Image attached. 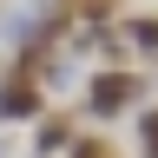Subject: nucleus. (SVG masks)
<instances>
[{
	"mask_svg": "<svg viewBox=\"0 0 158 158\" xmlns=\"http://www.w3.org/2000/svg\"><path fill=\"white\" fill-rule=\"evenodd\" d=\"M138 158H158V145H145V152H138Z\"/></svg>",
	"mask_w": 158,
	"mask_h": 158,
	"instance_id": "423d86ee",
	"label": "nucleus"
},
{
	"mask_svg": "<svg viewBox=\"0 0 158 158\" xmlns=\"http://www.w3.org/2000/svg\"><path fill=\"white\" fill-rule=\"evenodd\" d=\"M152 79L138 66H99L86 79V118H99V125H118V118H132L138 106H145Z\"/></svg>",
	"mask_w": 158,
	"mask_h": 158,
	"instance_id": "f257e3e1",
	"label": "nucleus"
},
{
	"mask_svg": "<svg viewBox=\"0 0 158 158\" xmlns=\"http://www.w3.org/2000/svg\"><path fill=\"white\" fill-rule=\"evenodd\" d=\"M66 158H125V152H118V145H112L106 132H79V145H73Z\"/></svg>",
	"mask_w": 158,
	"mask_h": 158,
	"instance_id": "39448f33",
	"label": "nucleus"
},
{
	"mask_svg": "<svg viewBox=\"0 0 158 158\" xmlns=\"http://www.w3.org/2000/svg\"><path fill=\"white\" fill-rule=\"evenodd\" d=\"M73 145H79V118L73 112H46V118H40V132H33V152L40 158H59Z\"/></svg>",
	"mask_w": 158,
	"mask_h": 158,
	"instance_id": "20e7f679",
	"label": "nucleus"
},
{
	"mask_svg": "<svg viewBox=\"0 0 158 158\" xmlns=\"http://www.w3.org/2000/svg\"><path fill=\"white\" fill-rule=\"evenodd\" d=\"M118 40H125V53L138 59V66H158V13L152 7H132L125 20H118Z\"/></svg>",
	"mask_w": 158,
	"mask_h": 158,
	"instance_id": "7ed1b4c3",
	"label": "nucleus"
},
{
	"mask_svg": "<svg viewBox=\"0 0 158 158\" xmlns=\"http://www.w3.org/2000/svg\"><path fill=\"white\" fill-rule=\"evenodd\" d=\"M27 118H46V79H40L33 53H13L7 79H0V125H27Z\"/></svg>",
	"mask_w": 158,
	"mask_h": 158,
	"instance_id": "f03ea898",
	"label": "nucleus"
}]
</instances>
